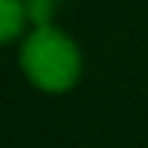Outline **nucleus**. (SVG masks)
<instances>
[{"label": "nucleus", "mask_w": 148, "mask_h": 148, "mask_svg": "<svg viewBox=\"0 0 148 148\" xmlns=\"http://www.w3.org/2000/svg\"><path fill=\"white\" fill-rule=\"evenodd\" d=\"M26 21V3L23 0H0V44L12 41Z\"/></svg>", "instance_id": "f03ea898"}, {"label": "nucleus", "mask_w": 148, "mask_h": 148, "mask_svg": "<svg viewBox=\"0 0 148 148\" xmlns=\"http://www.w3.org/2000/svg\"><path fill=\"white\" fill-rule=\"evenodd\" d=\"M21 67L35 87L47 93H64L82 76V55L70 35L44 23L21 47Z\"/></svg>", "instance_id": "f257e3e1"}, {"label": "nucleus", "mask_w": 148, "mask_h": 148, "mask_svg": "<svg viewBox=\"0 0 148 148\" xmlns=\"http://www.w3.org/2000/svg\"><path fill=\"white\" fill-rule=\"evenodd\" d=\"M52 6H55V0H29L26 3V18H32L38 26H44L52 15Z\"/></svg>", "instance_id": "7ed1b4c3"}]
</instances>
